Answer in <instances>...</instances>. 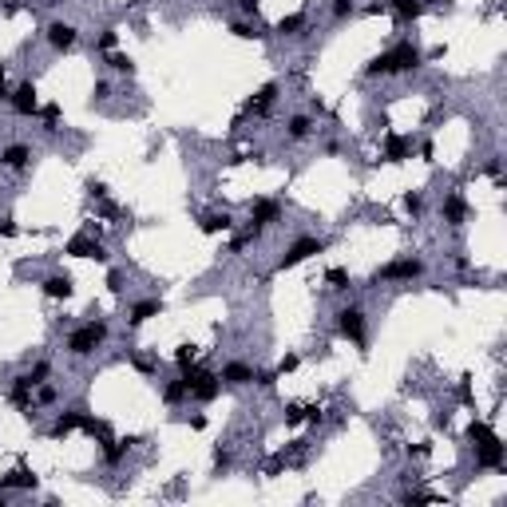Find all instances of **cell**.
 <instances>
[{"label":"cell","mask_w":507,"mask_h":507,"mask_svg":"<svg viewBox=\"0 0 507 507\" xmlns=\"http://www.w3.org/2000/svg\"><path fill=\"white\" fill-rule=\"evenodd\" d=\"M159 313H162V301H159V297L135 301V305H131V317H127V325H131V329H139L143 321H151V317H159Z\"/></svg>","instance_id":"cell-21"},{"label":"cell","mask_w":507,"mask_h":507,"mask_svg":"<svg viewBox=\"0 0 507 507\" xmlns=\"http://www.w3.org/2000/svg\"><path fill=\"white\" fill-rule=\"evenodd\" d=\"M432 4H452V0H432Z\"/></svg>","instance_id":"cell-52"},{"label":"cell","mask_w":507,"mask_h":507,"mask_svg":"<svg viewBox=\"0 0 507 507\" xmlns=\"http://www.w3.org/2000/svg\"><path fill=\"white\" fill-rule=\"evenodd\" d=\"M476 464L487 471H499L504 468V444H499V436L487 440V444H476Z\"/></svg>","instance_id":"cell-16"},{"label":"cell","mask_w":507,"mask_h":507,"mask_svg":"<svg viewBox=\"0 0 507 507\" xmlns=\"http://www.w3.org/2000/svg\"><path fill=\"white\" fill-rule=\"evenodd\" d=\"M230 32H234L238 40H254V36H258V32H254V28H250L246 20H234V24H230Z\"/></svg>","instance_id":"cell-42"},{"label":"cell","mask_w":507,"mask_h":507,"mask_svg":"<svg viewBox=\"0 0 507 507\" xmlns=\"http://www.w3.org/2000/svg\"><path fill=\"white\" fill-rule=\"evenodd\" d=\"M310 131H313V119H310V115H289V123H285V135L294 139V143L310 139Z\"/></svg>","instance_id":"cell-24"},{"label":"cell","mask_w":507,"mask_h":507,"mask_svg":"<svg viewBox=\"0 0 507 507\" xmlns=\"http://www.w3.org/2000/svg\"><path fill=\"white\" fill-rule=\"evenodd\" d=\"M40 393H36V400L40 404H56V388H52V384H36Z\"/></svg>","instance_id":"cell-46"},{"label":"cell","mask_w":507,"mask_h":507,"mask_svg":"<svg viewBox=\"0 0 507 507\" xmlns=\"http://www.w3.org/2000/svg\"><path fill=\"white\" fill-rule=\"evenodd\" d=\"M226 468H230V452L226 448H214V476H222Z\"/></svg>","instance_id":"cell-41"},{"label":"cell","mask_w":507,"mask_h":507,"mask_svg":"<svg viewBox=\"0 0 507 507\" xmlns=\"http://www.w3.org/2000/svg\"><path fill=\"white\" fill-rule=\"evenodd\" d=\"M75 40H80V28H75V24H68V20H52V24H48L52 52H72Z\"/></svg>","instance_id":"cell-12"},{"label":"cell","mask_w":507,"mask_h":507,"mask_svg":"<svg viewBox=\"0 0 507 507\" xmlns=\"http://www.w3.org/2000/svg\"><path fill=\"white\" fill-rule=\"evenodd\" d=\"M103 341H107V321H84L80 329L68 333V353H72V357H87V353H96Z\"/></svg>","instance_id":"cell-2"},{"label":"cell","mask_w":507,"mask_h":507,"mask_svg":"<svg viewBox=\"0 0 507 507\" xmlns=\"http://www.w3.org/2000/svg\"><path fill=\"white\" fill-rule=\"evenodd\" d=\"M404 211H409L412 218H416V214L424 211V198H421V190H409V195H404Z\"/></svg>","instance_id":"cell-39"},{"label":"cell","mask_w":507,"mask_h":507,"mask_svg":"<svg viewBox=\"0 0 507 507\" xmlns=\"http://www.w3.org/2000/svg\"><path fill=\"white\" fill-rule=\"evenodd\" d=\"M48 372H52V365H48V361H40V365L28 372V377H32V384H44V381H48Z\"/></svg>","instance_id":"cell-44"},{"label":"cell","mask_w":507,"mask_h":507,"mask_svg":"<svg viewBox=\"0 0 507 507\" xmlns=\"http://www.w3.org/2000/svg\"><path fill=\"white\" fill-rule=\"evenodd\" d=\"M353 13H357V0H333V20H345Z\"/></svg>","instance_id":"cell-37"},{"label":"cell","mask_w":507,"mask_h":507,"mask_svg":"<svg viewBox=\"0 0 507 507\" xmlns=\"http://www.w3.org/2000/svg\"><path fill=\"white\" fill-rule=\"evenodd\" d=\"M40 119H44V131H56V127H60V103L40 107Z\"/></svg>","instance_id":"cell-34"},{"label":"cell","mask_w":507,"mask_h":507,"mask_svg":"<svg viewBox=\"0 0 507 507\" xmlns=\"http://www.w3.org/2000/svg\"><path fill=\"white\" fill-rule=\"evenodd\" d=\"M80 428H84L87 436H96L99 444H103V440H112V424L99 421V416H91V412H84V424H80Z\"/></svg>","instance_id":"cell-25"},{"label":"cell","mask_w":507,"mask_h":507,"mask_svg":"<svg viewBox=\"0 0 507 507\" xmlns=\"http://www.w3.org/2000/svg\"><path fill=\"white\" fill-rule=\"evenodd\" d=\"M0 167L4 171H28L32 167V147L28 143H8V147L0 151Z\"/></svg>","instance_id":"cell-13"},{"label":"cell","mask_w":507,"mask_h":507,"mask_svg":"<svg viewBox=\"0 0 507 507\" xmlns=\"http://www.w3.org/2000/svg\"><path fill=\"white\" fill-rule=\"evenodd\" d=\"M32 487H36V471L24 468V464L13 468L8 476H0V492H32Z\"/></svg>","instance_id":"cell-15"},{"label":"cell","mask_w":507,"mask_h":507,"mask_svg":"<svg viewBox=\"0 0 507 507\" xmlns=\"http://www.w3.org/2000/svg\"><path fill=\"white\" fill-rule=\"evenodd\" d=\"M20 13V0H8V4H4V16H16Z\"/></svg>","instance_id":"cell-51"},{"label":"cell","mask_w":507,"mask_h":507,"mask_svg":"<svg viewBox=\"0 0 507 507\" xmlns=\"http://www.w3.org/2000/svg\"><path fill=\"white\" fill-rule=\"evenodd\" d=\"M131 365H135L143 377H151V372H159V357H151V353H131Z\"/></svg>","instance_id":"cell-32"},{"label":"cell","mask_w":507,"mask_h":507,"mask_svg":"<svg viewBox=\"0 0 507 507\" xmlns=\"http://www.w3.org/2000/svg\"><path fill=\"white\" fill-rule=\"evenodd\" d=\"M218 381L230 384V388H242V384H254V369H250L246 361H230V365L218 372Z\"/></svg>","instance_id":"cell-18"},{"label":"cell","mask_w":507,"mask_h":507,"mask_svg":"<svg viewBox=\"0 0 507 507\" xmlns=\"http://www.w3.org/2000/svg\"><path fill=\"white\" fill-rule=\"evenodd\" d=\"M107 285H112V294H119V289H123V273L112 270V273H107Z\"/></svg>","instance_id":"cell-49"},{"label":"cell","mask_w":507,"mask_h":507,"mask_svg":"<svg viewBox=\"0 0 507 507\" xmlns=\"http://www.w3.org/2000/svg\"><path fill=\"white\" fill-rule=\"evenodd\" d=\"M421 63H424L421 48H416L412 40H400L396 48L372 56V60L365 63V75H400V72H416Z\"/></svg>","instance_id":"cell-1"},{"label":"cell","mask_w":507,"mask_h":507,"mask_svg":"<svg viewBox=\"0 0 507 507\" xmlns=\"http://www.w3.org/2000/svg\"><path fill=\"white\" fill-rule=\"evenodd\" d=\"M131 444H139V436H123V440H103V464H119L131 452Z\"/></svg>","instance_id":"cell-22"},{"label":"cell","mask_w":507,"mask_h":507,"mask_svg":"<svg viewBox=\"0 0 507 507\" xmlns=\"http://www.w3.org/2000/svg\"><path fill=\"white\" fill-rule=\"evenodd\" d=\"M424 8H428L424 0H393V13L400 16V20H421Z\"/></svg>","instance_id":"cell-27"},{"label":"cell","mask_w":507,"mask_h":507,"mask_svg":"<svg viewBox=\"0 0 507 507\" xmlns=\"http://www.w3.org/2000/svg\"><path fill=\"white\" fill-rule=\"evenodd\" d=\"M40 289H44V297H52V301H68V297L75 294V282H72V273H48Z\"/></svg>","instance_id":"cell-14"},{"label":"cell","mask_w":507,"mask_h":507,"mask_svg":"<svg viewBox=\"0 0 507 507\" xmlns=\"http://www.w3.org/2000/svg\"><path fill=\"white\" fill-rule=\"evenodd\" d=\"M468 440H471V444H487V440H495L492 424H487V421H471L468 424Z\"/></svg>","instance_id":"cell-30"},{"label":"cell","mask_w":507,"mask_h":507,"mask_svg":"<svg viewBox=\"0 0 507 507\" xmlns=\"http://www.w3.org/2000/svg\"><path fill=\"white\" fill-rule=\"evenodd\" d=\"M63 254H72V258H91V262H107V250L99 246L96 238H87V234H75L63 242Z\"/></svg>","instance_id":"cell-9"},{"label":"cell","mask_w":507,"mask_h":507,"mask_svg":"<svg viewBox=\"0 0 507 507\" xmlns=\"http://www.w3.org/2000/svg\"><path fill=\"white\" fill-rule=\"evenodd\" d=\"M273 99H278V84H273V80H270V84H262L258 91H254V96L246 99V112H254V115H266V112H270V107H273Z\"/></svg>","instance_id":"cell-20"},{"label":"cell","mask_w":507,"mask_h":507,"mask_svg":"<svg viewBox=\"0 0 507 507\" xmlns=\"http://www.w3.org/2000/svg\"><path fill=\"white\" fill-rule=\"evenodd\" d=\"M250 222L254 226H273V222H282V202L278 198H254L250 202Z\"/></svg>","instance_id":"cell-10"},{"label":"cell","mask_w":507,"mask_h":507,"mask_svg":"<svg viewBox=\"0 0 507 507\" xmlns=\"http://www.w3.org/2000/svg\"><path fill=\"white\" fill-rule=\"evenodd\" d=\"M325 282H329V289H349V270L333 266V270H325Z\"/></svg>","instance_id":"cell-33"},{"label":"cell","mask_w":507,"mask_h":507,"mask_svg":"<svg viewBox=\"0 0 507 507\" xmlns=\"http://www.w3.org/2000/svg\"><path fill=\"white\" fill-rule=\"evenodd\" d=\"M234 8L246 16H258V0H234Z\"/></svg>","instance_id":"cell-47"},{"label":"cell","mask_w":507,"mask_h":507,"mask_svg":"<svg viewBox=\"0 0 507 507\" xmlns=\"http://www.w3.org/2000/svg\"><path fill=\"white\" fill-rule=\"evenodd\" d=\"M198 230H202V234H230V230H234V218H230V214H206V218H202V222H198Z\"/></svg>","instance_id":"cell-23"},{"label":"cell","mask_w":507,"mask_h":507,"mask_svg":"<svg viewBox=\"0 0 507 507\" xmlns=\"http://www.w3.org/2000/svg\"><path fill=\"white\" fill-rule=\"evenodd\" d=\"M254 384L258 388H273L278 384V369H254Z\"/></svg>","instance_id":"cell-36"},{"label":"cell","mask_w":507,"mask_h":507,"mask_svg":"<svg viewBox=\"0 0 507 507\" xmlns=\"http://www.w3.org/2000/svg\"><path fill=\"white\" fill-rule=\"evenodd\" d=\"M310 421V409L305 404H285V424H301Z\"/></svg>","instance_id":"cell-35"},{"label":"cell","mask_w":507,"mask_h":507,"mask_svg":"<svg viewBox=\"0 0 507 507\" xmlns=\"http://www.w3.org/2000/svg\"><path fill=\"white\" fill-rule=\"evenodd\" d=\"M32 393H36V384H32V377L28 372H20V377H13V388H8V400H13V409H20L24 416H32L36 412V400H32Z\"/></svg>","instance_id":"cell-8"},{"label":"cell","mask_w":507,"mask_h":507,"mask_svg":"<svg viewBox=\"0 0 507 507\" xmlns=\"http://www.w3.org/2000/svg\"><path fill=\"white\" fill-rule=\"evenodd\" d=\"M337 333L353 345H365V310H357V305L337 310Z\"/></svg>","instance_id":"cell-6"},{"label":"cell","mask_w":507,"mask_h":507,"mask_svg":"<svg viewBox=\"0 0 507 507\" xmlns=\"http://www.w3.org/2000/svg\"><path fill=\"white\" fill-rule=\"evenodd\" d=\"M440 218H444L448 226H460L464 218H468V202L452 190V195H444V202H440Z\"/></svg>","instance_id":"cell-19"},{"label":"cell","mask_w":507,"mask_h":507,"mask_svg":"<svg viewBox=\"0 0 507 507\" xmlns=\"http://www.w3.org/2000/svg\"><path fill=\"white\" fill-rule=\"evenodd\" d=\"M91 99H112V84L107 80H96L91 84Z\"/></svg>","instance_id":"cell-45"},{"label":"cell","mask_w":507,"mask_h":507,"mask_svg":"<svg viewBox=\"0 0 507 507\" xmlns=\"http://www.w3.org/2000/svg\"><path fill=\"white\" fill-rule=\"evenodd\" d=\"M0 507H4V492H0Z\"/></svg>","instance_id":"cell-53"},{"label":"cell","mask_w":507,"mask_h":507,"mask_svg":"<svg viewBox=\"0 0 507 507\" xmlns=\"http://www.w3.org/2000/svg\"><path fill=\"white\" fill-rule=\"evenodd\" d=\"M84 412H87V409H68V412H60V416H56V424L48 428V436H52V440H63V436H72L75 428L84 424Z\"/></svg>","instance_id":"cell-17"},{"label":"cell","mask_w":507,"mask_h":507,"mask_svg":"<svg viewBox=\"0 0 507 507\" xmlns=\"http://www.w3.org/2000/svg\"><path fill=\"white\" fill-rule=\"evenodd\" d=\"M115 40H119V32H115V28H103V32H99V44H96V48H99V52H115Z\"/></svg>","instance_id":"cell-38"},{"label":"cell","mask_w":507,"mask_h":507,"mask_svg":"<svg viewBox=\"0 0 507 507\" xmlns=\"http://www.w3.org/2000/svg\"><path fill=\"white\" fill-rule=\"evenodd\" d=\"M107 68L115 75H135V60L127 56V52H107Z\"/></svg>","instance_id":"cell-29"},{"label":"cell","mask_w":507,"mask_h":507,"mask_svg":"<svg viewBox=\"0 0 507 507\" xmlns=\"http://www.w3.org/2000/svg\"><path fill=\"white\" fill-rule=\"evenodd\" d=\"M421 273H424L421 258H396V262H388V266H381V270L372 273V285H381V282H412V278H421Z\"/></svg>","instance_id":"cell-5"},{"label":"cell","mask_w":507,"mask_h":507,"mask_svg":"<svg viewBox=\"0 0 507 507\" xmlns=\"http://www.w3.org/2000/svg\"><path fill=\"white\" fill-rule=\"evenodd\" d=\"M16 234H20V226L8 222V218H0V238H16Z\"/></svg>","instance_id":"cell-48"},{"label":"cell","mask_w":507,"mask_h":507,"mask_svg":"<svg viewBox=\"0 0 507 507\" xmlns=\"http://www.w3.org/2000/svg\"><path fill=\"white\" fill-rule=\"evenodd\" d=\"M8 103H13V112L20 115V119H36V115H40L36 84H32V80H28V84H20V87L13 91V96H8Z\"/></svg>","instance_id":"cell-7"},{"label":"cell","mask_w":507,"mask_h":507,"mask_svg":"<svg viewBox=\"0 0 507 507\" xmlns=\"http://www.w3.org/2000/svg\"><path fill=\"white\" fill-rule=\"evenodd\" d=\"M87 195L91 198H107V183H103V179H87Z\"/></svg>","instance_id":"cell-43"},{"label":"cell","mask_w":507,"mask_h":507,"mask_svg":"<svg viewBox=\"0 0 507 507\" xmlns=\"http://www.w3.org/2000/svg\"><path fill=\"white\" fill-rule=\"evenodd\" d=\"M325 246H329V242H325V238H297L294 246L285 250L282 258H278V270H294V266H301V262H310L313 254H325Z\"/></svg>","instance_id":"cell-4"},{"label":"cell","mask_w":507,"mask_h":507,"mask_svg":"<svg viewBox=\"0 0 507 507\" xmlns=\"http://www.w3.org/2000/svg\"><path fill=\"white\" fill-rule=\"evenodd\" d=\"M8 96H13V91H8V84H4V63H0V103H8Z\"/></svg>","instance_id":"cell-50"},{"label":"cell","mask_w":507,"mask_h":507,"mask_svg":"<svg viewBox=\"0 0 507 507\" xmlns=\"http://www.w3.org/2000/svg\"><path fill=\"white\" fill-rule=\"evenodd\" d=\"M195 361H198V345H190V341H186V345L174 349V365H179V369H190Z\"/></svg>","instance_id":"cell-31"},{"label":"cell","mask_w":507,"mask_h":507,"mask_svg":"<svg viewBox=\"0 0 507 507\" xmlns=\"http://www.w3.org/2000/svg\"><path fill=\"white\" fill-rule=\"evenodd\" d=\"M381 159L384 162H404V159H412V139L409 135H396V131H384Z\"/></svg>","instance_id":"cell-11"},{"label":"cell","mask_w":507,"mask_h":507,"mask_svg":"<svg viewBox=\"0 0 507 507\" xmlns=\"http://www.w3.org/2000/svg\"><path fill=\"white\" fill-rule=\"evenodd\" d=\"M297 365H301V357H297V353H285V357L278 361V377H285V372H294Z\"/></svg>","instance_id":"cell-40"},{"label":"cell","mask_w":507,"mask_h":507,"mask_svg":"<svg viewBox=\"0 0 507 507\" xmlns=\"http://www.w3.org/2000/svg\"><path fill=\"white\" fill-rule=\"evenodd\" d=\"M183 381H186V388H190V396H195V400H202V404H211L214 396L222 393L218 372H206V369H198V365L183 369Z\"/></svg>","instance_id":"cell-3"},{"label":"cell","mask_w":507,"mask_h":507,"mask_svg":"<svg viewBox=\"0 0 507 507\" xmlns=\"http://www.w3.org/2000/svg\"><path fill=\"white\" fill-rule=\"evenodd\" d=\"M301 28H305V13H289L278 20V36H301Z\"/></svg>","instance_id":"cell-28"},{"label":"cell","mask_w":507,"mask_h":507,"mask_svg":"<svg viewBox=\"0 0 507 507\" xmlns=\"http://www.w3.org/2000/svg\"><path fill=\"white\" fill-rule=\"evenodd\" d=\"M186 396H190V388H186L183 377H179V381H167V384H162V404H171V409H174V404H183Z\"/></svg>","instance_id":"cell-26"}]
</instances>
